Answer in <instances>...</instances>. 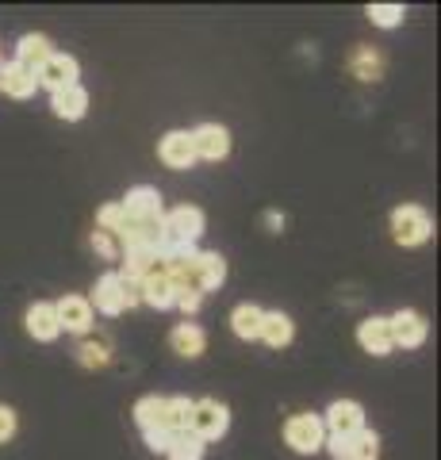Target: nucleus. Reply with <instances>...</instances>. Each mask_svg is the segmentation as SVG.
<instances>
[{
	"instance_id": "obj_1",
	"label": "nucleus",
	"mask_w": 441,
	"mask_h": 460,
	"mask_svg": "<svg viewBox=\"0 0 441 460\" xmlns=\"http://www.w3.org/2000/svg\"><path fill=\"white\" fill-rule=\"evenodd\" d=\"M322 441H326V426H322L319 414L300 411V414H292V419L284 422V445H288L292 453L311 456V453L322 449Z\"/></svg>"
},
{
	"instance_id": "obj_2",
	"label": "nucleus",
	"mask_w": 441,
	"mask_h": 460,
	"mask_svg": "<svg viewBox=\"0 0 441 460\" xmlns=\"http://www.w3.org/2000/svg\"><path fill=\"white\" fill-rule=\"evenodd\" d=\"M204 211L200 208H189L181 204L173 211L162 215V242H173V246H196L204 234Z\"/></svg>"
},
{
	"instance_id": "obj_3",
	"label": "nucleus",
	"mask_w": 441,
	"mask_h": 460,
	"mask_svg": "<svg viewBox=\"0 0 441 460\" xmlns=\"http://www.w3.org/2000/svg\"><path fill=\"white\" fill-rule=\"evenodd\" d=\"M430 234H434V219L426 215V208L403 204L392 211V238L400 246H422V242H430Z\"/></svg>"
},
{
	"instance_id": "obj_4",
	"label": "nucleus",
	"mask_w": 441,
	"mask_h": 460,
	"mask_svg": "<svg viewBox=\"0 0 441 460\" xmlns=\"http://www.w3.org/2000/svg\"><path fill=\"white\" fill-rule=\"evenodd\" d=\"M189 429L204 445L223 438L226 429H231V411H226V402L219 399H192V419H189Z\"/></svg>"
},
{
	"instance_id": "obj_5",
	"label": "nucleus",
	"mask_w": 441,
	"mask_h": 460,
	"mask_svg": "<svg viewBox=\"0 0 441 460\" xmlns=\"http://www.w3.org/2000/svg\"><path fill=\"white\" fill-rule=\"evenodd\" d=\"M123 208V219L127 223H162V192L150 189V184H135L131 192L119 199Z\"/></svg>"
},
{
	"instance_id": "obj_6",
	"label": "nucleus",
	"mask_w": 441,
	"mask_h": 460,
	"mask_svg": "<svg viewBox=\"0 0 441 460\" xmlns=\"http://www.w3.org/2000/svg\"><path fill=\"white\" fill-rule=\"evenodd\" d=\"M322 426L331 429L334 438H353L357 429H365V407L357 399H334L322 414Z\"/></svg>"
},
{
	"instance_id": "obj_7",
	"label": "nucleus",
	"mask_w": 441,
	"mask_h": 460,
	"mask_svg": "<svg viewBox=\"0 0 441 460\" xmlns=\"http://www.w3.org/2000/svg\"><path fill=\"white\" fill-rule=\"evenodd\" d=\"M388 326H392V345H403V349H419V345L426 341V334H430V323H426V314L422 311H410V307L395 311L392 319H388Z\"/></svg>"
},
{
	"instance_id": "obj_8",
	"label": "nucleus",
	"mask_w": 441,
	"mask_h": 460,
	"mask_svg": "<svg viewBox=\"0 0 441 460\" xmlns=\"http://www.w3.org/2000/svg\"><path fill=\"white\" fill-rule=\"evenodd\" d=\"M77 74H81L77 58H74V54H58V50H54L47 62L35 69L39 84H47L50 93H62V89H69V84H77Z\"/></svg>"
},
{
	"instance_id": "obj_9",
	"label": "nucleus",
	"mask_w": 441,
	"mask_h": 460,
	"mask_svg": "<svg viewBox=\"0 0 441 460\" xmlns=\"http://www.w3.org/2000/svg\"><path fill=\"white\" fill-rule=\"evenodd\" d=\"M192 135V150H196V162H223L226 154H231V131L219 123H200Z\"/></svg>"
},
{
	"instance_id": "obj_10",
	"label": "nucleus",
	"mask_w": 441,
	"mask_h": 460,
	"mask_svg": "<svg viewBox=\"0 0 441 460\" xmlns=\"http://www.w3.org/2000/svg\"><path fill=\"white\" fill-rule=\"evenodd\" d=\"M54 314H58V326L66 334H89L96 311L84 296H62L58 304H54Z\"/></svg>"
},
{
	"instance_id": "obj_11",
	"label": "nucleus",
	"mask_w": 441,
	"mask_h": 460,
	"mask_svg": "<svg viewBox=\"0 0 441 460\" xmlns=\"http://www.w3.org/2000/svg\"><path fill=\"white\" fill-rule=\"evenodd\" d=\"M226 280V261L219 253H207L200 250L192 257V265H189V284L196 288V292H211V288H219Z\"/></svg>"
},
{
	"instance_id": "obj_12",
	"label": "nucleus",
	"mask_w": 441,
	"mask_h": 460,
	"mask_svg": "<svg viewBox=\"0 0 441 460\" xmlns=\"http://www.w3.org/2000/svg\"><path fill=\"white\" fill-rule=\"evenodd\" d=\"M138 296H142V304L154 307V311H169L177 304V288H173V280H169L165 269H154L150 277H142L138 280Z\"/></svg>"
},
{
	"instance_id": "obj_13",
	"label": "nucleus",
	"mask_w": 441,
	"mask_h": 460,
	"mask_svg": "<svg viewBox=\"0 0 441 460\" xmlns=\"http://www.w3.org/2000/svg\"><path fill=\"white\" fill-rule=\"evenodd\" d=\"M89 304H93V311L108 314V319H116V314H123V311H127L119 272H104V277L93 284V299H89Z\"/></svg>"
},
{
	"instance_id": "obj_14",
	"label": "nucleus",
	"mask_w": 441,
	"mask_h": 460,
	"mask_svg": "<svg viewBox=\"0 0 441 460\" xmlns=\"http://www.w3.org/2000/svg\"><path fill=\"white\" fill-rule=\"evenodd\" d=\"M158 157L162 165L169 169H192L196 165V150H192V135L189 131H169L162 142H158Z\"/></svg>"
},
{
	"instance_id": "obj_15",
	"label": "nucleus",
	"mask_w": 441,
	"mask_h": 460,
	"mask_svg": "<svg viewBox=\"0 0 441 460\" xmlns=\"http://www.w3.org/2000/svg\"><path fill=\"white\" fill-rule=\"evenodd\" d=\"M357 341H361V349L365 353H373V357H388L395 345H392V326L384 314H373V319H365L357 326Z\"/></svg>"
},
{
	"instance_id": "obj_16",
	"label": "nucleus",
	"mask_w": 441,
	"mask_h": 460,
	"mask_svg": "<svg viewBox=\"0 0 441 460\" xmlns=\"http://www.w3.org/2000/svg\"><path fill=\"white\" fill-rule=\"evenodd\" d=\"M23 326H27V334H31L35 341H54L62 334V326H58V314H54V304H31L23 314Z\"/></svg>"
},
{
	"instance_id": "obj_17",
	"label": "nucleus",
	"mask_w": 441,
	"mask_h": 460,
	"mask_svg": "<svg viewBox=\"0 0 441 460\" xmlns=\"http://www.w3.org/2000/svg\"><path fill=\"white\" fill-rule=\"evenodd\" d=\"M169 345H173V353L184 357V361H196V357L207 349V334H204V326H196V323H181V326H173V334H169Z\"/></svg>"
},
{
	"instance_id": "obj_18",
	"label": "nucleus",
	"mask_w": 441,
	"mask_h": 460,
	"mask_svg": "<svg viewBox=\"0 0 441 460\" xmlns=\"http://www.w3.org/2000/svg\"><path fill=\"white\" fill-rule=\"evenodd\" d=\"M50 108H54L58 119L77 123L81 115L89 111V93H84L81 84H69V89H62V93H50Z\"/></svg>"
},
{
	"instance_id": "obj_19",
	"label": "nucleus",
	"mask_w": 441,
	"mask_h": 460,
	"mask_svg": "<svg viewBox=\"0 0 441 460\" xmlns=\"http://www.w3.org/2000/svg\"><path fill=\"white\" fill-rule=\"evenodd\" d=\"M265 345H273V349H284V345H292L295 338V323L288 319L284 311H265L261 314V334H258Z\"/></svg>"
},
{
	"instance_id": "obj_20",
	"label": "nucleus",
	"mask_w": 441,
	"mask_h": 460,
	"mask_svg": "<svg viewBox=\"0 0 441 460\" xmlns=\"http://www.w3.org/2000/svg\"><path fill=\"white\" fill-rule=\"evenodd\" d=\"M0 89H4L8 96H16V100H31L35 89H39V77L31 74V69L16 66V62H4V81H0Z\"/></svg>"
},
{
	"instance_id": "obj_21",
	"label": "nucleus",
	"mask_w": 441,
	"mask_h": 460,
	"mask_svg": "<svg viewBox=\"0 0 441 460\" xmlns=\"http://www.w3.org/2000/svg\"><path fill=\"white\" fill-rule=\"evenodd\" d=\"M50 54H54V50H50V39H47V35H23V39H20V47H16V58H12V62L23 66V69H31V74H35V69H39L42 62H47Z\"/></svg>"
},
{
	"instance_id": "obj_22",
	"label": "nucleus",
	"mask_w": 441,
	"mask_h": 460,
	"mask_svg": "<svg viewBox=\"0 0 441 460\" xmlns=\"http://www.w3.org/2000/svg\"><path fill=\"white\" fill-rule=\"evenodd\" d=\"M349 77H357V81H380L384 77V58L373 50V47H357V50H353L349 54Z\"/></svg>"
},
{
	"instance_id": "obj_23",
	"label": "nucleus",
	"mask_w": 441,
	"mask_h": 460,
	"mask_svg": "<svg viewBox=\"0 0 441 460\" xmlns=\"http://www.w3.org/2000/svg\"><path fill=\"white\" fill-rule=\"evenodd\" d=\"M154 269H162L158 250H123V269H119V277L142 280V277H150Z\"/></svg>"
},
{
	"instance_id": "obj_24",
	"label": "nucleus",
	"mask_w": 441,
	"mask_h": 460,
	"mask_svg": "<svg viewBox=\"0 0 441 460\" xmlns=\"http://www.w3.org/2000/svg\"><path fill=\"white\" fill-rule=\"evenodd\" d=\"M261 314H265V311H261L258 304H238V307L231 311V330H234L242 341H253V338L261 334Z\"/></svg>"
},
{
	"instance_id": "obj_25",
	"label": "nucleus",
	"mask_w": 441,
	"mask_h": 460,
	"mask_svg": "<svg viewBox=\"0 0 441 460\" xmlns=\"http://www.w3.org/2000/svg\"><path fill=\"white\" fill-rule=\"evenodd\" d=\"M135 422L142 426V434L146 429H165V399L162 395H146L135 402Z\"/></svg>"
},
{
	"instance_id": "obj_26",
	"label": "nucleus",
	"mask_w": 441,
	"mask_h": 460,
	"mask_svg": "<svg viewBox=\"0 0 441 460\" xmlns=\"http://www.w3.org/2000/svg\"><path fill=\"white\" fill-rule=\"evenodd\" d=\"M169 460H204V441L192 434V429H173L169 438Z\"/></svg>"
},
{
	"instance_id": "obj_27",
	"label": "nucleus",
	"mask_w": 441,
	"mask_h": 460,
	"mask_svg": "<svg viewBox=\"0 0 441 460\" xmlns=\"http://www.w3.org/2000/svg\"><path fill=\"white\" fill-rule=\"evenodd\" d=\"M346 460H380V438L373 429H357L346 438Z\"/></svg>"
},
{
	"instance_id": "obj_28",
	"label": "nucleus",
	"mask_w": 441,
	"mask_h": 460,
	"mask_svg": "<svg viewBox=\"0 0 441 460\" xmlns=\"http://www.w3.org/2000/svg\"><path fill=\"white\" fill-rule=\"evenodd\" d=\"M189 419H192V399L184 395L165 399V429H189Z\"/></svg>"
},
{
	"instance_id": "obj_29",
	"label": "nucleus",
	"mask_w": 441,
	"mask_h": 460,
	"mask_svg": "<svg viewBox=\"0 0 441 460\" xmlns=\"http://www.w3.org/2000/svg\"><path fill=\"white\" fill-rule=\"evenodd\" d=\"M77 361L84 365V368H104L108 361H111V349H108V341H84L81 349H77Z\"/></svg>"
},
{
	"instance_id": "obj_30",
	"label": "nucleus",
	"mask_w": 441,
	"mask_h": 460,
	"mask_svg": "<svg viewBox=\"0 0 441 460\" xmlns=\"http://www.w3.org/2000/svg\"><path fill=\"white\" fill-rule=\"evenodd\" d=\"M93 250H96V257H104V261H119L123 257L119 238L108 234V230H93Z\"/></svg>"
},
{
	"instance_id": "obj_31",
	"label": "nucleus",
	"mask_w": 441,
	"mask_h": 460,
	"mask_svg": "<svg viewBox=\"0 0 441 460\" xmlns=\"http://www.w3.org/2000/svg\"><path fill=\"white\" fill-rule=\"evenodd\" d=\"M403 4H373L368 8V20H373L376 27H400L403 23Z\"/></svg>"
},
{
	"instance_id": "obj_32",
	"label": "nucleus",
	"mask_w": 441,
	"mask_h": 460,
	"mask_svg": "<svg viewBox=\"0 0 441 460\" xmlns=\"http://www.w3.org/2000/svg\"><path fill=\"white\" fill-rule=\"evenodd\" d=\"M123 223H127V219H123V208H119V204H108V208L96 211V230L119 234V226H123Z\"/></svg>"
},
{
	"instance_id": "obj_33",
	"label": "nucleus",
	"mask_w": 441,
	"mask_h": 460,
	"mask_svg": "<svg viewBox=\"0 0 441 460\" xmlns=\"http://www.w3.org/2000/svg\"><path fill=\"white\" fill-rule=\"evenodd\" d=\"M200 304H204V292H196V288H184V292H177V304L173 307H181L184 314H192V311H200Z\"/></svg>"
},
{
	"instance_id": "obj_34",
	"label": "nucleus",
	"mask_w": 441,
	"mask_h": 460,
	"mask_svg": "<svg viewBox=\"0 0 441 460\" xmlns=\"http://www.w3.org/2000/svg\"><path fill=\"white\" fill-rule=\"evenodd\" d=\"M12 438H16V411L0 402V445L12 441Z\"/></svg>"
},
{
	"instance_id": "obj_35",
	"label": "nucleus",
	"mask_w": 441,
	"mask_h": 460,
	"mask_svg": "<svg viewBox=\"0 0 441 460\" xmlns=\"http://www.w3.org/2000/svg\"><path fill=\"white\" fill-rule=\"evenodd\" d=\"M169 438H173V429H146V445L154 453H165L169 449Z\"/></svg>"
},
{
	"instance_id": "obj_36",
	"label": "nucleus",
	"mask_w": 441,
	"mask_h": 460,
	"mask_svg": "<svg viewBox=\"0 0 441 460\" xmlns=\"http://www.w3.org/2000/svg\"><path fill=\"white\" fill-rule=\"evenodd\" d=\"M322 445H326V449H331V456H334V460H346V438H334V434H331V438H326Z\"/></svg>"
},
{
	"instance_id": "obj_37",
	"label": "nucleus",
	"mask_w": 441,
	"mask_h": 460,
	"mask_svg": "<svg viewBox=\"0 0 441 460\" xmlns=\"http://www.w3.org/2000/svg\"><path fill=\"white\" fill-rule=\"evenodd\" d=\"M265 226L273 230V234H280V230H284V215H280V211H269V215H265Z\"/></svg>"
},
{
	"instance_id": "obj_38",
	"label": "nucleus",
	"mask_w": 441,
	"mask_h": 460,
	"mask_svg": "<svg viewBox=\"0 0 441 460\" xmlns=\"http://www.w3.org/2000/svg\"><path fill=\"white\" fill-rule=\"evenodd\" d=\"M0 81H4V62H0Z\"/></svg>"
}]
</instances>
